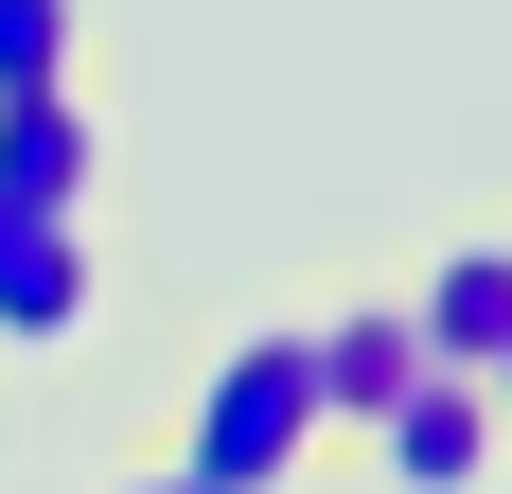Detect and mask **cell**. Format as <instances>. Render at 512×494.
<instances>
[{"instance_id":"cell-7","label":"cell","mask_w":512,"mask_h":494,"mask_svg":"<svg viewBox=\"0 0 512 494\" xmlns=\"http://www.w3.org/2000/svg\"><path fill=\"white\" fill-rule=\"evenodd\" d=\"M89 53V0H0V89H53Z\"/></svg>"},{"instance_id":"cell-9","label":"cell","mask_w":512,"mask_h":494,"mask_svg":"<svg viewBox=\"0 0 512 494\" xmlns=\"http://www.w3.org/2000/svg\"><path fill=\"white\" fill-rule=\"evenodd\" d=\"M477 389H495V424H512V336H495V353H477Z\"/></svg>"},{"instance_id":"cell-2","label":"cell","mask_w":512,"mask_h":494,"mask_svg":"<svg viewBox=\"0 0 512 494\" xmlns=\"http://www.w3.org/2000/svg\"><path fill=\"white\" fill-rule=\"evenodd\" d=\"M318 477H371V494H495V477H512V424H495L477 371H407Z\"/></svg>"},{"instance_id":"cell-5","label":"cell","mask_w":512,"mask_h":494,"mask_svg":"<svg viewBox=\"0 0 512 494\" xmlns=\"http://www.w3.org/2000/svg\"><path fill=\"white\" fill-rule=\"evenodd\" d=\"M407 336H424V371H477L512 336V212H477V230H442L407 265Z\"/></svg>"},{"instance_id":"cell-8","label":"cell","mask_w":512,"mask_h":494,"mask_svg":"<svg viewBox=\"0 0 512 494\" xmlns=\"http://www.w3.org/2000/svg\"><path fill=\"white\" fill-rule=\"evenodd\" d=\"M106 494H212V477H195V459H159V442H142L124 477H106Z\"/></svg>"},{"instance_id":"cell-4","label":"cell","mask_w":512,"mask_h":494,"mask_svg":"<svg viewBox=\"0 0 512 494\" xmlns=\"http://www.w3.org/2000/svg\"><path fill=\"white\" fill-rule=\"evenodd\" d=\"M89 318H106L89 212H36V195H0V353H71Z\"/></svg>"},{"instance_id":"cell-3","label":"cell","mask_w":512,"mask_h":494,"mask_svg":"<svg viewBox=\"0 0 512 494\" xmlns=\"http://www.w3.org/2000/svg\"><path fill=\"white\" fill-rule=\"evenodd\" d=\"M301 371H318V459H336L371 406L424 371V336H407V283H389V265H336V283H318V318H301Z\"/></svg>"},{"instance_id":"cell-1","label":"cell","mask_w":512,"mask_h":494,"mask_svg":"<svg viewBox=\"0 0 512 494\" xmlns=\"http://www.w3.org/2000/svg\"><path fill=\"white\" fill-rule=\"evenodd\" d=\"M159 459H195L212 494H301V477H318V371H301V318L212 336V371H195V406L159 424Z\"/></svg>"},{"instance_id":"cell-6","label":"cell","mask_w":512,"mask_h":494,"mask_svg":"<svg viewBox=\"0 0 512 494\" xmlns=\"http://www.w3.org/2000/svg\"><path fill=\"white\" fill-rule=\"evenodd\" d=\"M89 177H106V124H89V89H71V71H53V89H0V195L89 212Z\"/></svg>"}]
</instances>
